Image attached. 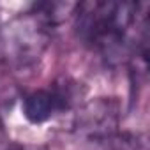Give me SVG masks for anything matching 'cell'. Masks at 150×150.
<instances>
[{
	"instance_id": "obj_1",
	"label": "cell",
	"mask_w": 150,
	"mask_h": 150,
	"mask_svg": "<svg viewBox=\"0 0 150 150\" xmlns=\"http://www.w3.org/2000/svg\"><path fill=\"white\" fill-rule=\"evenodd\" d=\"M81 35L104 55L122 53L125 34L136 18V6L127 2H94L78 6Z\"/></svg>"
},
{
	"instance_id": "obj_2",
	"label": "cell",
	"mask_w": 150,
	"mask_h": 150,
	"mask_svg": "<svg viewBox=\"0 0 150 150\" xmlns=\"http://www.w3.org/2000/svg\"><path fill=\"white\" fill-rule=\"evenodd\" d=\"M64 108L65 106L55 90H37L28 94L23 101V113L32 124H42L50 120L55 111Z\"/></svg>"
},
{
	"instance_id": "obj_3",
	"label": "cell",
	"mask_w": 150,
	"mask_h": 150,
	"mask_svg": "<svg viewBox=\"0 0 150 150\" xmlns=\"http://www.w3.org/2000/svg\"><path fill=\"white\" fill-rule=\"evenodd\" d=\"M80 120V127L96 134V136H106L110 134L115 125H117V115L115 110L110 106V103L106 104L104 101H97L88 104L78 117Z\"/></svg>"
},
{
	"instance_id": "obj_4",
	"label": "cell",
	"mask_w": 150,
	"mask_h": 150,
	"mask_svg": "<svg viewBox=\"0 0 150 150\" xmlns=\"http://www.w3.org/2000/svg\"><path fill=\"white\" fill-rule=\"evenodd\" d=\"M23 35L27 37V39H34V42H37V44H41V32H37V34H30L28 30H21L20 34H18V37H16V41H23ZM16 55H18V58H27L28 55H39V51H41V48L39 46H32V44H28V42H16Z\"/></svg>"
},
{
	"instance_id": "obj_5",
	"label": "cell",
	"mask_w": 150,
	"mask_h": 150,
	"mask_svg": "<svg viewBox=\"0 0 150 150\" xmlns=\"http://www.w3.org/2000/svg\"><path fill=\"white\" fill-rule=\"evenodd\" d=\"M6 150H44L42 146H34V145H9Z\"/></svg>"
},
{
	"instance_id": "obj_6",
	"label": "cell",
	"mask_w": 150,
	"mask_h": 150,
	"mask_svg": "<svg viewBox=\"0 0 150 150\" xmlns=\"http://www.w3.org/2000/svg\"><path fill=\"white\" fill-rule=\"evenodd\" d=\"M0 131H2V124H0Z\"/></svg>"
}]
</instances>
